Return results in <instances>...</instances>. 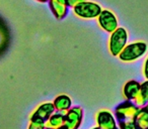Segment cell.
Returning a JSON list of instances; mask_svg holds the SVG:
<instances>
[{
	"label": "cell",
	"instance_id": "6da1fadb",
	"mask_svg": "<svg viewBox=\"0 0 148 129\" xmlns=\"http://www.w3.org/2000/svg\"><path fill=\"white\" fill-rule=\"evenodd\" d=\"M147 43L144 41H134L129 43L125 47V49L122 51L119 55V59L125 63H131V61H137L141 57H143L147 51Z\"/></svg>",
	"mask_w": 148,
	"mask_h": 129
},
{
	"label": "cell",
	"instance_id": "7a4b0ae2",
	"mask_svg": "<svg viewBox=\"0 0 148 129\" xmlns=\"http://www.w3.org/2000/svg\"><path fill=\"white\" fill-rule=\"evenodd\" d=\"M128 41V31L124 27H118L111 33L109 41V49L113 57H119Z\"/></svg>",
	"mask_w": 148,
	"mask_h": 129
},
{
	"label": "cell",
	"instance_id": "3957f363",
	"mask_svg": "<svg viewBox=\"0 0 148 129\" xmlns=\"http://www.w3.org/2000/svg\"><path fill=\"white\" fill-rule=\"evenodd\" d=\"M73 11L77 16L81 17V18L92 19L99 17L103 9H101V5L97 3L85 0L83 2L78 3L75 7H73Z\"/></svg>",
	"mask_w": 148,
	"mask_h": 129
},
{
	"label": "cell",
	"instance_id": "277c9868",
	"mask_svg": "<svg viewBox=\"0 0 148 129\" xmlns=\"http://www.w3.org/2000/svg\"><path fill=\"white\" fill-rule=\"evenodd\" d=\"M139 107H137L132 101L126 100L125 102H122L115 109V117L118 122L121 121H131L135 119Z\"/></svg>",
	"mask_w": 148,
	"mask_h": 129
},
{
	"label": "cell",
	"instance_id": "5b68a950",
	"mask_svg": "<svg viewBox=\"0 0 148 129\" xmlns=\"http://www.w3.org/2000/svg\"><path fill=\"white\" fill-rule=\"evenodd\" d=\"M83 110L81 107L75 106L65 113V122L59 129H78L82 123Z\"/></svg>",
	"mask_w": 148,
	"mask_h": 129
},
{
	"label": "cell",
	"instance_id": "8992f818",
	"mask_svg": "<svg viewBox=\"0 0 148 129\" xmlns=\"http://www.w3.org/2000/svg\"><path fill=\"white\" fill-rule=\"evenodd\" d=\"M55 107H54L53 103H43L42 105H40L34 113L31 115V121L32 122H37V123H42L45 124L49 118L52 115L55 113Z\"/></svg>",
	"mask_w": 148,
	"mask_h": 129
},
{
	"label": "cell",
	"instance_id": "52a82bcc",
	"mask_svg": "<svg viewBox=\"0 0 148 129\" xmlns=\"http://www.w3.org/2000/svg\"><path fill=\"white\" fill-rule=\"evenodd\" d=\"M97 21L99 24L106 32L112 33L118 28V18L115 15V13H113L111 10L105 9L101 12L99 16L97 17Z\"/></svg>",
	"mask_w": 148,
	"mask_h": 129
},
{
	"label": "cell",
	"instance_id": "ba28073f",
	"mask_svg": "<svg viewBox=\"0 0 148 129\" xmlns=\"http://www.w3.org/2000/svg\"><path fill=\"white\" fill-rule=\"evenodd\" d=\"M97 123L99 129H118L117 119L109 110H101L97 114Z\"/></svg>",
	"mask_w": 148,
	"mask_h": 129
},
{
	"label": "cell",
	"instance_id": "9c48e42d",
	"mask_svg": "<svg viewBox=\"0 0 148 129\" xmlns=\"http://www.w3.org/2000/svg\"><path fill=\"white\" fill-rule=\"evenodd\" d=\"M140 86H141V83H139L138 81L135 80L128 81L124 85V88H123V95L126 98V100L133 102L135 100L136 96L138 95V93H139Z\"/></svg>",
	"mask_w": 148,
	"mask_h": 129
},
{
	"label": "cell",
	"instance_id": "30bf717a",
	"mask_svg": "<svg viewBox=\"0 0 148 129\" xmlns=\"http://www.w3.org/2000/svg\"><path fill=\"white\" fill-rule=\"evenodd\" d=\"M49 6L52 13L57 19H63L66 17L68 12V6L57 0H49Z\"/></svg>",
	"mask_w": 148,
	"mask_h": 129
},
{
	"label": "cell",
	"instance_id": "8fae6325",
	"mask_svg": "<svg viewBox=\"0 0 148 129\" xmlns=\"http://www.w3.org/2000/svg\"><path fill=\"white\" fill-rule=\"evenodd\" d=\"M53 104L55 110L61 113H66L69 109L72 108V100L67 95H60V96L56 97Z\"/></svg>",
	"mask_w": 148,
	"mask_h": 129
},
{
	"label": "cell",
	"instance_id": "7c38bea8",
	"mask_svg": "<svg viewBox=\"0 0 148 129\" xmlns=\"http://www.w3.org/2000/svg\"><path fill=\"white\" fill-rule=\"evenodd\" d=\"M133 103L139 108L148 106V80L141 83L140 90Z\"/></svg>",
	"mask_w": 148,
	"mask_h": 129
},
{
	"label": "cell",
	"instance_id": "4fadbf2b",
	"mask_svg": "<svg viewBox=\"0 0 148 129\" xmlns=\"http://www.w3.org/2000/svg\"><path fill=\"white\" fill-rule=\"evenodd\" d=\"M65 122V113L56 112L49 118V120L45 123L46 129H59Z\"/></svg>",
	"mask_w": 148,
	"mask_h": 129
},
{
	"label": "cell",
	"instance_id": "5bb4252c",
	"mask_svg": "<svg viewBox=\"0 0 148 129\" xmlns=\"http://www.w3.org/2000/svg\"><path fill=\"white\" fill-rule=\"evenodd\" d=\"M134 122L136 129H148V106L139 109Z\"/></svg>",
	"mask_w": 148,
	"mask_h": 129
},
{
	"label": "cell",
	"instance_id": "9a60e30c",
	"mask_svg": "<svg viewBox=\"0 0 148 129\" xmlns=\"http://www.w3.org/2000/svg\"><path fill=\"white\" fill-rule=\"evenodd\" d=\"M118 127H119V129H136L135 122L133 120L118 122Z\"/></svg>",
	"mask_w": 148,
	"mask_h": 129
},
{
	"label": "cell",
	"instance_id": "2e32d148",
	"mask_svg": "<svg viewBox=\"0 0 148 129\" xmlns=\"http://www.w3.org/2000/svg\"><path fill=\"white\" fill-rule=\"evenodd\" d=\"M27 129H46L45 124H42V123H37V122H29V127Z\"/></svg>",
	"mask_w": 148,
	"mask_h": 129
},
{
	"label": "cell",
	"instance_id": "e0dca14e",
	"mask_svg": "<svg viewBox=\"0 0 148 129\" xmlns=\"http://www.w3.org/2000/svg\"><path fill=\"white\" fill-rule=\"evenodd\" d=\"M142 72H143L144 78H145L146 80H148V55L146 57L145 61H144V63H143V70H142Z\"/></svg>",
	"mask_w": 148,
	"mask_h": 129
},
{
	"label": "cell",
	"instance_id": "ac0fdd59",
	"mask_svg": "<svg viewBox=\"0 0 148 129\" xmlns=\"http://www.w3.org/2000/svg\"><path fill=\"white\" fill-rule=\"evenodd\" d=\"M85 0H66V3H67V6L68 7H75L78 3L83 2Z\"/></svg>",
	"mask_w": 148,
	"mask_h": 129
},
{
	"label": "cell",
	"instance_id": "d6986e66",
	"mask_svg": "<svg viewBox=\"0 0 148 129\" xmlns=\"http://www.w3.org/2000/svg\"><path fill=\"white\" fill-rule=\"evenodd\" d=\"M37 1H39V2H43V3L49 2V0H37Z\"/></svg>",
	"mask_w": 148,
	"mask_h": 129
},
{
	"label": "cell",
	"instance_id": "ffe728a7",
	"mask_svg": "<svg viewBox=\"0 0 148 129\" xmlns=\"http://www.w3.org/2000/svg\"><path fill=\"white\" fill-rule=\"evenodd\" d=\"M92 129H99V127H97H97H93ZM118 129H119V128H118Z\"/></svg>",
	"mask_w": 148,
	"mask_h": 129
}]
</instances>
